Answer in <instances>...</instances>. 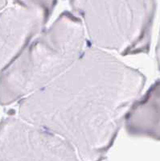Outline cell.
Segmentation results:
<instances>
[{
  "label": "cell",
  "instance_id": "6da1fadb",
  "mask_svg": "<svg viewBox=\"0 0 160 161\" xmlns=\"http://www.w3.org/2000/svg\"><path fill=\"white\" fill-rule=\"evenodd\" d=\"M146 80L139 70L89 45L57 80L20 101L19 115L68 141L81 161H102Z\"/></svg>",
  "mask_w": 160,
  "mask_h": 161
},
{
  "label": "cell",
  "instance_id": "7a4b0ae2",
  "mask_svg": "<svg viewBox=\"0 0 160 161\" xmlns=\"http://www.w3.org/2000/svg\"><path fill=\"white\" fill-rule=\"evenodd\" d=\"M86 39L80 17L62 12L0 72V104H12L57 80L78 60Z\"/></svg>",
  "mask_w": 160,
  "mask_h": 161
},
{
  "label": "cell",
  "instance_id": "3957f363",
  "mask_svg": "<svg viewBox=\"0 0 160 161\" xmlns=\"http://www.w3.org/2000/svg\"><path fill=\"white\" fill-rule=\"evenodd\" d=\"M89 36V45L122 56L150 52L157 3L140 1H70Z\"/></svg>",
  "mask_w": 160,
  "mask_h": 161
},
{
  "label": "cell",
  "instance_id": "277c9868",
  "mask_svg": "<svg viewBox=\"0 0 160 161\" xmlns=\"http://www.w3.org/2000/svg\"><path fill=\"white\" fill-rule=\"evenodd\" d=\"M0 161H79L70 143L19 117L0 123Z\"/></svg>",
  "mask_w": 160,
  "mask_h": 161
},
{
  "label": "cell",
  "instance_id": "5b68a950",
  "mask_svg": "<svg viewBox=\"0 0 160 161\" xmlns=\"http://www.w3.org/2000/svg\"><path fill=\"white\" fill-rule=\"evenodd\" d=\"M56 1H15L0 12V72L45 28Z\"/></svg>",
  "mask_w": 160,
  "mask_h": 161
},
{
  "label": "cell",
  "instance_id": "8992f818",
  "mask_svg": "<svg viewBox=\"0 0 160 161\" xmlns=\"http://www.w3.org/2000/svg\"><path fill=\"white\" fill-rule=\"evenodd\" d=\"M123 125L129 136L160 141V79L131 106Z\"/></svg>",
  "mask_w": 160,
  "mask_h": 161
},
{
  "label": "cell",
  "instance_id": "52a82bcc",
  "mask_svg": "<svg viewBox=\"0 0 160 161\" xmlns=\"http://www.w3.org/2000/svg\"><path fill=\"white\" fill-rule=\"evenodd\" d=\"M155 54H156V60L157 64H158V69L160 71V31L159 36H158V43H157L156 48H155Z\"/></svg>",
  "mask_w": 160,
  "mask_h": 161
},
{
  "label": "cell",
  "instance_id": "ba28073f",
  "mask_svg": "<svg viewBox=\"0 0 160 161\" xmlns=\"http://www.w3.org/2000/svg\"><path fill=\"white\" fill-rule=\"evenodd\" d=\"M8 4L7 1H3V0H0V11H2L4 8H6V6Z\"/></svg>",
  "mask_w": 160,
  "mask_h": 161
}]
</instances>
